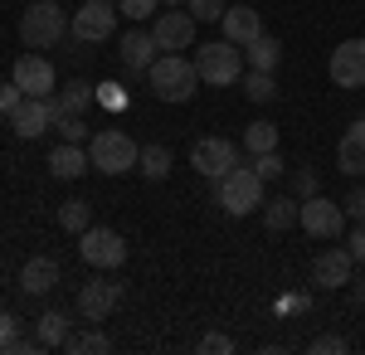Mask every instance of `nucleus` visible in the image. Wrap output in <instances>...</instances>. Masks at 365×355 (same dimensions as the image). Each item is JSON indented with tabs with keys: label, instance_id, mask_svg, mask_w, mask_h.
I'll list each match as a JSON object with an SVG mask.
<instances>
[{
	"label": "nucleus",
	"instance_id": "nucleus-38",
	"mask_svg": "<svg viewBox=\"0 0 365 355\" xmlns=\"http://www.w3.org/2000/svg\"><path fill=\"white\" fill-rule=\"evenodd\" d=\"M20 98H25V93L15 88V78H10V83H0V117H10V112L20 108Z\"/></svg>",
	"mask_w": 365,
	"mask_h": 355
},
{
	"label": "nucleus",
	"instance_id": "nucleus-11",
	"mask_svg": "<svg viewBox=\"0 0 365 355\" xmlns=\"http://www.w3.org/2000/svg\"><path fill=\"white\" fill-rule=\"evenodd\" d=\"M122 292H127V287L113 282V277H88L83 287H78V317L93 321V326H98V321H108L117 307H122Z\"/></svg>",
	"mask_w": 365,
	"mask_h": 355
},
{
	"label": "nucleus",
	"instance_id": "nucleus-8",
	"mask_svg": "<svg viewBox=\"0 0 365 355\" xmlns=\"http://www.w3.org/2000/svg\"><path fill=\"white\" fill-rule=\"evenodd\" d=\"M297 229L312 234V239H336L346 234V210H341L336 200H327V195H312V200H297Z\"/></svg>",
	"mask_w": 365,
	"mask_h": 355
},
{
	"label": "nucleus",
	"instance_id": "nucleus-37",
	"mask_svg": "<svg viewBox=\"0 0 365 355\" xmlns=\"http://www.w3.org/2000/svg\"><path fill=\"white\" fill-rule=\"evenodd\" d=\"M341 210H346V219H356V224H365V185H356V190L346 195V205H341Z\"/></svg>",
	"mask_w": 365,
	"mask_h": 355
},
{
	"label": "nucleus",
	"instance_id": "nucleus-15",
	"mask_svg": "<svg viewBox=\"0 0 365 355\" xmlns=\"http://www.w3.org/2000/svg\"><path fill=\"white\" fill-rule=\"evenodd\" d=\"M351 268H356L351 248H322V253L312 258V282L327 287V292H336V287L351 282Z\"/></svg>",
	"mask_w": 365,
	"mask_h": 355
},
{
	"label": "nucleus",
	"instance_id": "nucleus-43",
	"mask_svg": "<svg viewBox=\"0 0 365 355\" xmlns=\"http://www.w3.org/2000/svg\"><path fill=\"white\" fill-rule=\"evenodd\" d=\"M161 5H185V0H161Z\"/></svg>",
	"mask_w": 365,
	"mask_h": 355
},
{
	"label": "nucleus",
	"instance_id": "nucleus-2",
	"mask_svg": "<svg viewBox=\"0 0 365 355\" xmlns=\"http://www.w3.org/2000/svg\"><path fill=\"white\" fill-rule=\"evenodd\" d=\"M263 175L253 170V165H234L225 180H215V200H220V210H225L229 219H244V215H253V210H263Z\"/></svg>",
	"mask_w": 365,
	"mask_h": 355
},
{
	"label": "nucleus",
	"instance_id": "nucleus-41",
	"mask_svg": "<svg viewBox=\"0 0 365 355\" xmlns=\"http://www.w3.org/2000/svg\"><path fill=\"white\" fill-rule=\"evenodd\" d=\"M346 248H351V258H356V263H365V224H356V229L346 234Z\"/></svg>",
	"mask_w": 365,
	"mask_h": 355
},
{
	"label": "nucleus",
	"instance_id": "nucleus-16",
	"mask_svg": "<svg viewBox=\"0 0 365 355\" xmlns=\"http://www.w3.org/2000/svg\"><path fill=\"white\" fill-rule=\"evenodd\" d=\"M10 127H15V137H20V141L44 137V132L54 127V108H49V98H20V108L10 112Z\"/></svg>",
	"mask_w": 365,
	"mask_h": 355
},
{
	"label": "nucleus",
	"instance_id": "nucleus-21",
	"mask_svg": "<svg viewBox=\"0 0 365 355\" xmlns=\"http://www.w3.org/2000/svg\"><path fill=\"white\" fill-rule=\"evenodd\" d=\"M336 165H341V175H365V117H356L346 127V137L336 146Z\"/></svg>",
	"mask_w": 365,
	"mask_h": 355
},
{
	"label": "nucleus",
	"instance_id": "nucleus-32",
	"mask_svg": "<svg viewBox=\"0 0 365 355\" xmlns=\"http://www.w3.org/2000/svg\"><path fill=\"white\" fill-rule=\"evenodd\" d=\"M200 355H234V336H225V331H205V336H200Z\"/></svg>",
	"mask_w": 365,
	"mask_h": 355
},
{
	"label": "nucleus",
	"instance_id": "nucleus-40",
	"mask_svg": "<svg viewBox=\"0 0 365 355\" xmlns=\"http://www.w3.org/2000/svg\"><path fill=\"white\" fill-rule=\"evenodd\" d=\"M307 351L312 355H341V351H346V341H341V336H317Z\"/></svg>",
	"mask_w": 365,
	"mask_h": 355
},
{
	"label": "nucleus",
	"instance_id": "nucleus-26",
	"mask_svg": "<svg viewBox=\"0 0 365 355\" xmlns=\"http://www.w3.org/2000/svg\"><path fill=\"white\" fill-rule=\"evenodd\" d=\"M34 336H39V346L44 351H54L68 341V312H44L39 321H34Z\"/></svg>",
	"mask_w": 365,
	"mask_h": 355
},
{
	"label": "nucleus",
	"instance_id": "nucleus-29",
	"mask_svg": "<svg viewBox=\"0 0 365 355\" xmlns=\"http://www.w3.org/2000/svg\"><path fill=\"white\" fill-rule=\"evenodd\" d=\"M63 351H73V355H108V351H113V341H108L103 331H78V336L63 341Z\"/></svg>",
	"mask_w": 365,
	"mask_h": 355
},
{
	"label": "nucleus",
	"instance_id": "nucleus-17",
	"mask_svg": "<svg viewBox=\"0 0 365 355\" xmlns=\"http://www.w3.org/2000/svg\"><path fill=\"white\" fill-rule=\"evenodd\" d=\"M156 39H151V29H127L122 39H117V58H122V68H132V73H146L151 63H156Z\"/></svg>",
	"mask_w": 365,
	"mask_h": 355
},
{
	"label": "nucleus",
	"instance_id": "nucleus-7",
	"mask_svg": "<svg viewBox=\"0 0 365 355\" xmlns=\"http://www.w3.org/2000/svg\"><path fill=\"white\" fill-rule=\"evenodd\" d=\"M195 15L185 10V5H166L156 20H151V39H156V49L161 54H185V49H195Z\"/></svg>",
	"mask_w": 365,
	"mask_h": 355
},
{
	"label": "nucleus",
	"instance_id": "nucleus-4",
	"mask_svg": "<svg viewBox=\"0 0 365 355\" xmlns=\"http://www.w3.org/2000/svg\"><path fill=\"white\" fill-rule=\"evenodd\" d=\"M68 34V15H63V5L58 0H34L25 5V15H20V44L25 49H54L58 39Z\"/></svg>",
	"mask_w": 365,
	"mask_h": 355
},
{
	"label": "nucleus",
	"instance_id": "nucleus-36",
	"mask_svg": "<svg viewBox=\"0 0 365 355\" xmlns=\"http://www.w3.org/2000/svg\"><path fill=\"white\" fill-rule=\"evenodd\" d=\"M98 103H103V108H113V112H122V108H127L122 83H103V88H98Z\"/></svg>",
	"mask_w": 365,
	"mask_h": 355
},
{
	"label": "nucleus",
	"instance_id": "nucleus-30",
	"mask_svg": "<svg viewBox=\"0 0 365 355\" xmlns=\"http://www.w3.org/2000/svg\"><path fill=\"white\" fill-rule=\"evenodd\" d=\"M185 10L195 15V25H205V20H225L229 0H185Z\"/></svg>",
	"mask_w": 365,
	"mask_h": 355
},
{
	"label": "nucleus",
	"instance_id": "nucleus-25",
	"mask_svg": "<svg viewBox=\"0 0 365 355\" xmlns=\"http://www.w3.org/2000/svg\"><path fill=\"white\" fill-rule=\"evenodd\" d=\"M244 151H249V156H263V151H278V122H268V117H258V122H249V132H244Z\"/></svg>",
	"mask_w": 365,
	"mask_h": 355
},
{
	"label": "nucleus",
	"instance_id": "nucleus-35",
	"mask_svg": "<svg viewBox=\"0 0 365 355\" xmlns=\"http://www.w3.org/2000/svg\"><path fill=\"white\" fill-rule=\"evenodd\" d=\"M253 170H258L263 180H278L282 175V156L278 151H263V156H253Z\"/></svg>",
	"mask_w": 365,
	"mask_h": 355
},
{
	"label": "nucleus",
	"instance_id": "nucleus-31",
	"mask_svg": "<svg viewBox=\"0 0 365 355\" xmlns=\"http://www.w3.org/2000/svg\"><path fill=\"white\" fill-rule=\"evenodd\" d=\"M54 132H58L63 141H78V146H83V141L93 137V132H88V122H83V117H54Z\"/></svg>",
	"mask_w": 365,
	"mask_h": 355
},
{
	"label": "nucleus",
	"instance_id": "nucleus-23",
	"mask_svg": "<svg viewBox=\"0 0 365 355\" xmlns=\"http://www.w3.org/2000/svg\"><path fill=\"white\" fill-rule=\"evenodd\" d=\"M170 165H175V156H170V146H161V141H151V146H141V156H137V170H141V180H166L170 175Z\"/></svg>",
	"mask_w": 365,
	"mask_h": 355
},
{
	"label": "nucleus",
	"instance_id": "nucleus-39",
	"mask_svg": "<svg viewBox=\"0 0 365 355\" xmlns=\"http://www.w3.org/2000/svg\"><path fill=\"white\" fill-rule=\"evenodd\" d=\"M15 341H20V321H15L10 312H0V351H10Z\"/></svg>",
	"mask_w": 365,
	"mask_h": 355
},
{
	"label": "nucleus",
	"instance_id": "nucleus-27",
	"mask_svg": "<svg viewBox=\"0 0 365 355\" xmlns=\"http://www.w3.org/2000/svg\"><path fill=\"white\" fill-rule=\"evenodd\" d=\"M54 215H58V229H63V234H83L88 224H93V205H88V200H63Z\"/></svg>",
	"mask_w": 365,
	"mask_h": 355
},
{
	"label": "nucleus",
	"instance_id": "nucleus-6",
	"mask_svg": "<svg viewBox=\"0 0 365 355\" xmlns=\"http://www.w3.org/2000/svg\"><path fill=\"white\" fill-rule=\"evenodd\" d=\"M78 258H83L93 273H113L127 263V239L108 229V224H88L83 234H78Z\"/></svg>",
	"mask_w": 365,
	"mask_h": 355
},
{
	"label": "nucleus",
	"instance_id": "nucleus-28",
	"mask_svg": "<svg viewBox=\"0 0 365 355\" xmlns=\"http://www.w3.org/2000/svg\"><path fill=\"white\" fill-rule=\"evenodd\" d=\"M244 98H249V103H273V98H278V73L249 68V73H244Z\"/></svg>",
	"mask_w": 365,
	"mask_h": 355
},
{
	"label": "nucleus",
	"instance_id": "nucleus-1",
	"mask_svg": "<svg viewBox=\"0 0 365 355\" xmlns=\"http://www.w3.org/2000/svg\"><path fill=\"white\" fill-rule=\"evenodd\" d=\"M146 83L161 103H190L200 88V68L195 58H180V54H156V63L146 68Z\"/></svg>",
	"mask_w": 365,
	"mask_h": 355
},
{
	"label": "nucleus",
	"instance_id": "nucleus-24",
	"mask_svg": "<svg viewBox=\"0 0 365 355\" xmlns=\"http://www.w3.org/2000/svg\"><path fill=\"white\" fill-rule=\"evenodd\" d=\"M244 63H249V68H263V73H278V63H282V39H273V34L253 39L249 49H244Z\"/></svg>",
	"mask_w": 365,
	"mask_h": 355
},
{
	"label": "nucleus",
	"instance_id": "nucleus-14",
	"mask_svg": "<svg viewBox=\"0 0 365 355\" xmlns=\"http://www.w3.org/2000/svg\"><path fill=\"white\" fill-rule=\"evenodd\" d=\"M220 29H225L229 44H239V49H249L253 39H263V15L253 10L249 0H234L225 10V20H220Z\"/></svg>",
	"mask_w": 365,
	"mask_h": 355
},
{
	"label": "nucleus",
	"instance_id": "nucleus-42",
	"mask_svg": "<svg viewBox=\"0 0 365 355\" xmlns=\"http://www.w3.org/2000/svg\"><path fill=\"white\" fill-rule=\"evenodd\" d=\"M88 5H117V0H88Z\"/></svg>",
	"mask_w": 365,
	"mask_h": 355
},
{
	"label": "nucleus",
	"instance_id": "nucleus-12",
	"mask_svg": "<svg viewBox=\"0 0 365 355\" xmlns=\"http://www.w3.org/2000/svg\"><path fill=\"white\" fill-rule=\"evenodd\" d=\"M68 34L78 44H103L117 34V5H78V15H68Z\"/></svg>",
	"mask_w": 365,
	"mask_h": 355
},
{
	"label": "nucleus",
	"instance_id": "nucleus-9",
	"mask_svg": "<svg viewBox=\"0 0 365 355\" xmlns=\"http://www.w3.org/2000/svg\"><path fill=\"white\" fill-rule=\"evenodd\" d=\"M190 165H195V175H205V180L215 185V180H225L229 170L239 165V146H234L229 137H195Z\"/></svg>",
	"mask_w": 365,
	"mask_h": 355
},
{
	"label": "nucleus",
	"instance_id": "nucleus-18",
	"mask_svg": "<svg viewBox=\"0 0 365 355\" xmlns=\"http://www.w3.org/2000/svg\"><path fill=\"white\" fill-rule=\"evenodd\" d=\"M54 287H58V263L54 258L39 253V258H29L25 268H20V292H25V297H49Z\"/></svg>",
	"mask_w": 365,
	"mask_h": 355
},
{
	"label": "nucleus",
	"instance_id": "nucleus-10",
	"mask_svg": "<svg viewBox=\"0 0 365 355\" xmlns=\"http://www.w3.org/2000/svg\"><path fill=\"white\" fill-rule=\"evenodd\" d=\"M327 78L336 83L341 93L365 88V39H341L331 58H327Z\"/></svg>",
	"mask_w": 365,
	"mask_h": 355
},
{
	"label": "nucleus",
	"instance_id": "nucleus-5",
	"mask_svg": "<svg viewBox=\"0 0 365 355\" xmlns=\"http://www.w3.org/2000/svg\"><path fill=\"white\" fill-rule=\"evenodd\" d=\"M195 68H200V83H210V88H229V83L244 78V49L229 44V39L195 44Z\"/></svg>",
	"mask_w": 365,
	"mask_h": 355
},
{
	"label": "nucleus",
	"instance_id": "nucleus-44",
	"mask_svg": "<svg viewBox=\"0 0 365 355\" xmlns=\"http://www.w3.org/2000/svg\"><path fill=\"white\" fill-rule=\"evenodd\" d=\"M361 307H365V282H361Z\"/></svg>",
	"mask_w": 365,
	"mask_h": 355
},
{
	"label": "nucleus",
	"instance_id": "nucleus-33",
	"mask_svg": "<svg viewBox=\"0 0 365 355\" xmlns=\"http://www.w3.org/2000/svg\"><path fill=\"white\" fill-rule=\"evenodd\" d=\"M161 0H117V15L122 20H151Z\"/></svg>",
	"mask_w": 365,
	"mask_h": 355
},
{
	"label": "nucleus",
	"instance_id": "nucleus-19",
	"mask_svg": "<svg viewBox=\"0 0 365 355\" xmlns=\"http://www.w3.org/2000/svg\"><path fill=\"white\" fill-rule=\"evenodd\" d=\"M88 146H78V141H58L54 151H49V175L54 180H78V175H88Z\"/></svg>",
	"mask_w": 365,
	"mask_h": 355
},
{
	"label": "nucleus",
	"instance_id": "nucleus-13",
	"mask_svg": "<svg viewBox=\"0 0 365 355\" xmlns=\"http://www.w3.org/2000/svg\"><path fill=\"white\" fill-rule=\"evenodd\" d=\"M15 88H20L25 98H54V63L39 58V49L20 54L15 58Z\"/></svg>",
	"mask_w": 365,
	"mask_h": 355
},
{
	"label": "nucleus",
	"instance_id": "nucleus-34",
	"mask_svg": "<svg viewBox=\"0 0 365 355\" xmlns=\"http://www.w3.org/2000/svg\"><path fill=\"white\" fill-rule=\"evenodd\" d=\"M292 195H297V200H312V195H322V185H317V170H312V165L292 170Z\"/></svg>",
	"mask_w": 365,
	"mask_h": 355
},
{
	"label": "nucleus",
	"instance_id": "nucleus-22",
	"mask_svg": "<svg viewBox=\"0 0 365 355\" xmlns=\"http://www.w3.org/2000/svg\"><path fill=\"white\" fill-rule=\"evenodd\" d=\"M297 224V195H273V200H263V229L268 234H282V229H292Z\"/></svg>",
	"mask_w": 365,
	"mask_h": 355
},
{
	"label": "nucleus",
	"instance_id": "nucleus-3",
	"mask_svg": "<svg viewBox=\"0 0 365 355\" xmlns=\"http://www.w3.org/2000/svg\"><path fill=\"white\" fill-rule=\"evenodd\" d=\"M137 156H141V146L127 132H117V127H103V132L88 137V161H93L98 175H132Z\"/></svg>",
	"mask_w": 365,
	"mask_h": 355
},
{
	"label": "nucleus",
	"instance_id": "nucleus-20",
	"mask_svg": "<svg viewBox=\"0 0 365 355\" xmlns=\"http://www.w3.org/2000/svg\"><path fill=\"white\" fill-rule=\"evenodd\" d=\"M93 103H98V88H93V83H83V78L63 83V88H58V98H49L54 117H83Z\"/></svg>",
	"mask_w": 365,
	"mask_h": 355
}]
</instances>
